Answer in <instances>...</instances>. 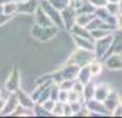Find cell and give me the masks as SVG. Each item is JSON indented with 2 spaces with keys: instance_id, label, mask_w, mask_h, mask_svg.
<instances>
[{
  "instance_id": "cell-1",
  "label": "cell",
  "mask_w": 122,
  "mask_h": 118,
  "mask_svg": "<svg viewBox=\"0 0 122 118\" xmlns=\"http://www.w3.org/2000/svg\"><path fill=\"white\" fill-rule=\"evenodd\" d=\"M110 92H111V91H110V88H108V85L99 84L97 87H95V88H93V97L97 102H103L106 97L108 96Z\"/></svg>"
},
{
  "instance_id": "cell-16",
  "label": "cell",
  "mask_w": 122,
  "mask_h": 118,
  "mask_svg": "<svg viewBox=\"0 0 122 118\" xmlns=\"http://www.w3.org/2000/svg\"><path fill=\"white\" fill-rule=\"evenodd\" d=\"M108 3H119V0H107Z\"/></svg>"
},
{
  "instance_id": "cell-15",
  "label": "cell",
  "mask_w": 122,
  "mask_h": 118,
  "mask_svg": "<svg viewBox=\"0 0 122 118\" xmlns=\"http://www.w3.org/2000/svg\"><path fill=\"white\" fill-rule=\"evenodd\" d=\"M6 104V99H3V97H0V110H3V107Z\"/></svg>"
},
{
  "instance_id": "cell-14",
  "label": "cell",
  "mask_w": 122,
  "mask_h": 118,
  "mask_svg": "<svg viewBox=\"0 0 122 118\" xmlns=\"http://www.w3.org/2000/svg\"><path fill=\"white\" fill-rule=\"evenodd\" d=\"M91 33L93 34L96 39H102V37H104V36H107V34H108L107 32H102V30H99V32H97V30H92Z\"/></svg>"
},
{
  "instance_id": "cell-11",
  "label": "cell",
  "mask_w": 122,
  "mask_h": 118,
  "mask_svg": "<svg viewBox=\"0 0 122 118\" xmlns=\"http://www.w3.org/2000/svg\"><path fill=\"white\" fill-rule=\"evenodd\" d=\"M107 11L111 15H118L119 11H121V7H119V3H108L107 6Z\"/></svg>"
},
{
  "instance_id": "cell-9",
  "label": "cell",
  "mask_w": 122,
  "mask_h": 118,
  "mask_svg": "<svg viewBox=\"0 0 122 118\" xmlns=\"http://www.w3.org/2000/svg\"><path fill=\"white\" fill-rule=\"evenodd\" d=\"M19 100H21V106H22V107H28V108L33 107L32 99H30L29 96H26L23 92H21V93H19Z\"/></svg>"
},
{
  "instance_id": "cell-6",
  "label": "cell",
  "mask_w": 122,
  "mask_h": 118,
  "mask_svg": "<svg viewBox=\"0 0 122 118\" xmlns=\"http://www.w3.org/2000/svg\"><path fill=\"white\" fill-rule=\"evenodd\" d=\"M74 41L76 44L81 48V50H88V51H93V44L86 41V39L84 37H80V36H74Z\"/></svg>"
},
{
  "instance_id": "cell-5",
  "label": "cell",
  "mask_w": 122,
  "mask_h": 118,
  "mask_svg": "<svg viewBox=\"0 0 122 118\" xmlns=\"http://www.w3.org/2000/svg\"><path fill=\"white\" fill-rule=\"evenodd\" d=\"M106 66L110 70H118V69H121V55L115 54L114 56L108 58L107 62H106Z\"/></svg>"
},
{
  "instance_id": "cell-3",
  "label": "cell",
  "mask_w": 122,
  "mask_h": 118,
  "mask_svg": "<svg viewBox=\"0 0 122 118\" xmlns=\"http://www.w3.org/2000/svg\"><path fill=\"white\" fill-rule=\"evenodd\" d=\"M103 102H104V108L111 111V110H114V108L119 104V97H118L117 93H111V92H110L108 96H107Z\"/></svg>"
},
{
  "instance_id": "cell-7",
  "label": "cell",
  "mask_w": 122,
  "mask_h": 118,
  "mask_svg": "<svg viewBox=\"0 0 122 118\" xmlns=\"http://www.w3.org/2000/svg\"><path fill=\"white\" fill-rule=\"evenodd\" d=\"M14 12H17V3H14V1H7L6 4L3 6V14H6V15H10V14H14Z\"/></svg>"
},
{
  "instance_id": "cell-13",
  "label": "cell",
  "mask_w": 122,
  "mask_h": 118,
  "mask_svg": "<svg viewBox=\"0 0 122 118\" xmlns=\"http://www.w3.org/2000/svg\"><path fill=\"white\" fill-rule=\"evenodd\" d=\"M92 6H97V7H104L107 4V0H89Z\"/></svg>"
},
{
  "instance_id": "cell-2",
  "label": "cell",
  "mask_w": 122,
  "mask_h": 118,
  "mask_svg": "<svg viewBox=\"0 0 122 118\" xmlns=\"http://www.w3.org/2000/svg\"><path fill=\"white\" fill-rule=\"evenodd\" d=\"M21 84V81H19V74H18L17 70H14L11 73V76L8 77V81H7L6 84V88L8 92H14V91L18 89V87Z\"/></svg>"
},
{
  "instance_id": "cell-12",
  "label": "cell",
  "mask_w": 122,
  "mask_h": 118,
  "mask_svg": "<svg viewBox=\"0 0 122 118\" xmlns=\"http://www.w3.org/2000/svg\"><path fill=\"white\" fill-rule=\"evenodd\" d=\"M55 103H56V102H55V100H52V99H51V100H45V102H43V108H44L45 111L50 113L51 110L54 108Z\"/></svg>"
},
{
  "instance_id": "cell-4",
  "label": "cell",
  "mask_w": 122,
  "mask_h": 118,
  "mask_svg": "<svg viewBox=\"0 0 122 118\" xmlns=\"http://www.w3.org/2000/svg\"><path fill=\"white\" fill-rule=\"evenodd\" d=\"M77 77H78V81H80L82 85H85L86 82H89V81H91L92 74H91V72H89V67L86 66V65H84L81 69H78Z\"/></svg>"
},
{
  "instance_id": "cell-10",
  "label": "cell",
  "mask_w": 122,
  "mask_h": 118,
  "mask_svg": "<svg viewBox=\"0 0 122 118\" xmlns=\"http://www.w3.org/2000/svg\"><path fill=\"white\" fill-rule=\"evenodd\" d=\"M69 4V0H51V6L55 10H63Z\"/></svg>"
},
{
  "instance_id": "cell-8",
  "label": "cell",
  "mask_w": 122,
  "mask_h": 118,
  "mask_svg": "<svg viewBox=\"0 0 122 118\" xmlns=\"http://www.w3.org/2000/svg\"><path fill=\"white\" fill-rule=\"evenodd\" d=\"M89 67V72L92 76H97V74L102 73V65H100L97 61H92V63L88 66Z\"/></svg>"
},
{
  "instance_id": "cell-17",
  "label": "cell",
  "mask_w": 122,
  "mask_h": 118,
  "mask_svg": "<svg viewBox=\"0 0 122 118\" xmlns=\"http://www.w3.org/2000/svg\"><path fill=\"white\" fill-rule=\"evenodd\" d=\"M0 15H3V6H0Z\"/></svg>"
}]
</instances>
